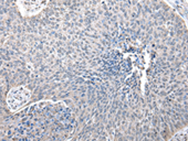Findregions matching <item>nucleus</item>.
I'll list each match as a JSON object with an SVG mask.
<instances>
[{
	"label": "nucleus",
	"mask_w": 188,
	"mask_h": 141,
	"mask_svg": "<svg viewBox=\"0 0 188 141\" xmlns=\"http://www.w3.org/2000/svg\"><path fill=\"white\" fill-rule=\"evenodd\" d=\"M30 97V91L29 89L19 86L11 89L7 95V102L10 108L15 110L27 103Z\"/></svg>",
	"instance_id": "obj_1"
}]
</instances>
